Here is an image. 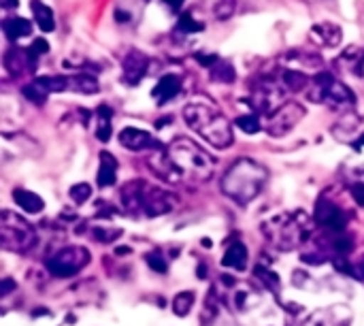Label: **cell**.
Here are the masks:
<instances>
[{"instance_id": "cell-15", "label": "cell", "mask_w": 364, "mask_h": 326, "mask_svg": "<svg viewBox=\"0 0 364 326\" xmlns=\"http://www.w3.org/2000/svg\"><path fill=\"white\" fill-rule=\"evenodd\" d=\"M4 68L17 77L26 70H34L36 68V60L30 56L28 49H17V47H11L6 53H4Z\"/></svg>"}, {"instance_id": "cell-24", "label": "cell", "mask_w": 364, "mask_h": 326, "mask_svg": "<svg viewBox=\"0 0 364 326\" xmlns=\"http://www.w3.org/2000/svg\"><path fill=\"white\" fill-rule=\"evenodd\" d=\"M98 81L92 75L79 73V75H70L68 77V90L73 92H81V94H96L98 92Z\"/></svg>"}, {"instance_id": "cell-2", "label": "cell", "mask_w": 364, "mask_h": 326, "mask_svg": "<svg viewBox=\"0 0 364 326\" xmlns=\"http://www.w3.org/2000/svg\"><path fill=\"white\" fill-rule=\"evenodd\" d=\"M168 158L173 167L179 171L181 179H190L196 184L209 182L215 171V160L209 152H205L198 143L188 137H177L168 147Z\"/></svg>"}, {"instance_id": "cell-18", "label": "cell", "mask_w": 364, "mask_h": 326, "mask_svg": "<svg viewBox=\"0 0 364 326\" xmlns=\"http://www.w3.org/2000/svg\"><path fill=\"white\" fill-rule=\"evenodd\" d=\"M247 261H250V256H247L245 246L241 241H235L228 246V250L222 258V267L232 269V271H243L247 267Z\"/></svg>"}, {"instance_id": "cell-6", "label": "cell", "mask_w": 364, "mask_h": 326, "mask_svg": "<svg viewBox=\"0 0 364 326\" xmlns=\"http://www.w3.org/2000/svg\"><path fill=\"white\" fill-rule=\"evenodd\" d=\"M307 98L311 102L328 105L333 109H348L356 105L354 92L331 73H318L307 85Z\"/></svg>"}, {"instance_id": "cell-8", "label": "cell", "mask_w": 364, "mask_h": 326, "mask_svg": "<svg viewBox=\"0 0 364 326\" xmlns=\"http://www.w3.org/2000/svg\"><path fill=\"white\" fill-rule=\"evenodd\" d=\"M90 263V252L79 246H68L58 250L51 258H47V271L55 278L77 275Z\"/></svg>"}, {"instance_id": "cell-25", "label": "cell", "mask_w": 364, "mask_h": 326, "mask_svg": "<svg viewBox=\"0 0 364 326\" xmlns=\"http://www.w3.org/2000/svg\"><path fill=\"white\" fill-rule=\"evenodd\" d=\"M311 79H307L305 73L296 70V68H290V70H284L282 73V83L288 92H301V90H307Z\"/></svg>"}, {"instance_id": "cell-21", "label": "cell", "mask_w": 364, "mask_h": 326, "mask_svg": "<svg viewBox=\"0 0 364 326\" xmlns=\"http://www.w3.org/2000/svg\"><path fill=\"white\" fill-rule=\"evenodd\" d=\"M13 199H15L17 207L23 209L26 214H41L43 207H45L43 199H41L38 194L30 192V190H21V188L15 190V192H13Z\"/></svg>"}, {"instance_id": "cell-39", "label": "cell", "mask_w": 364, "mask_h": 326, "mask_svg": "<svg viewBox=\"0 0 364 326\" xmlns=\"http://www.w3.org/2000/svg\"><path fill=\"white\" fill-rule=\"evenodd\" d=\"M352 194H354V199H356L358 205H364V184L354 186V188H352Z\"/></svg>"}, {"instance_id": "cell-41", "label": "cell", "mask_w": 364, "mask_h": 326, "mask_svg": "<svg viewBox=\"0 0 364 326\" xmlns=\"http://www.w3.org/2000/svg\"><path fill=\"white\" fill-rule=\"evenodd\" d=\"M171 9H175V11H179L181 9V4H183V0H164Z\"/></svg>"}, {"instance_id": "cell-11", "label": "cell", "mask_w": 364, "mask_h": 326, "mask_svg": "<svg viewBox=\"0 0 364 326\" xmlns=\"http://www.w3.org/2000/svg\"><path fill=\"white\" fill-rule=\"evenodd\" d=\"M314 216H316V222L322 224L324 228H328L331 233H346V228H348V216L331 199L322 196L316 203V214Z\"/></svg>"}, {"instance_id": "cell-16", "label": "cell", "mask_w": 364, "mask_h": 326, "mask_svg": "<svg viewBox=\"0 0 364 326\" xmlns=\"http://www.w3.org/2000/svg\"><path fill=\"white\" fill-rule=\"evenodd\" d=\"M181 92V77L177 75H164L160 77L158 85L151 90V96L158 105H166L173 98H177V94Z\"/></svg>"}, {"instance_id": "cell-33", "label": "cell", "mask_w": 364, "mask_h": 326, "mask_svg": "<svg viewBox=\"0 0 364 326\" xmlns=\"http://www.w3.org/2000/svg\"><path fill=\"white\" fill-rule=\"evenodd\" d=\"M92 237H94L96 241L111 243V241H115L117 237H122V231H119V228H100V226H96V228H92Z\"/></svg>"}, {"instance_id": "cell-38", "label": "cell", "mask_w": 364, "mask_h": 326, "mask_svg": "<svg viewBox=\"0 0 364 326\" xmlns=\"http://www.w3.org/2000/svg\"><path fill=\"white\" fill-rule=\"evenodd\" d=\"M28 51H30V56H32L34 60H38V56H43V53L49 51V45H47L45 38H34V43L28 47Z\"/></svg>"}, {"instance_id": "cell-12", "label": "cell", "mask_w": 364, "mask_h": 326, "mask_svg": "<svg viewBox=\"0 0 364 326\" xmlns=\"http://www.w3.org/2000/svg\"><path fill=\"white\" fill-rule=\"evenodd\" d=\"M352 310L348 305H331L324 310L314 312L301 326H350L352 325Z\"/></svg>"}, {"instance_id": "cell-17", "label": "cell", "mask_w": 364, "mask_h": 326, "mask_svg": "<svg viewBox=\"0 0 364 326\" xmlns=\"http://www.w3.org/2000/svg\"><path fill=\"white\" fill-rule=\"evenodd\" d=\"M117 177V160L109 152H100V169H98V188H111Z\"/></svg>"}, {"instance_id": "cell-28", "label": "cell", "mask_w": 364, "mask_h": 326, "mask_svg": "<svg viewBox=\"0 0 364 326\" xmlns=\"http://www.w3.org/2000/svg\"><path fill=\"white\" fill-rule=\"evenodd\" d=\"M194 305V293H179L173 299V312L175 316H188V312Z\"/></svg>"}, {"instance_id": "cell-34", "label": "cell", "mask_w": 364, "mask_h": 326, "mask_svg": "<svg viewBox=\"0 0 364 326\" xmlns=\"http://www.w3.org/2000/svg\"><path fill=\"white\" fill-rule=\"evenodd\" d=\"M237 126H239L243 132H247V135L260 132V120H258L256 115H241V117L237 120Z\"/></svg>"}, {"instance_id": "cell-22", "label": "cell", "mask_w": 364, "mask_h": 326, "mask_svg": "<svg viewBox=\"0 0 364 326\" xmlns=\"http://www.w3.org/2000/svg\"><path fill=\"white\" fill-rule=\"evenodd\" d=\"M30 6H32V13H34V21H36V26H38L43 32H53V30H55L53 11H51L47 4H43L41 0H32V2H30Z\"/></svg>"}, {"instance_id": "cell-13", "label": "cell", "mask_w": 364, "mask_h": 326, "mask_svg": "<svg viewBox=\"0 0 364 326\" xmlns=\"http://www.w3.org/2000/svg\"><path fill=\"white\" fill-rule=\"evenodd\" d=\"M122 68H124V81L128 85H136L141 83V79L145 77L147 68H149V58L143 53V51H128V56L124 58L122 62Z\"/></svg>"}, {"instance_id": "cell-35", "label": "cell", "mask_w": 364, "mask_h": 326, "mask_svg": "<svg viewBox=\"0 0 364 326\" xmlns=\"http://www.w3.org/2000/svg\"><path fill=\"white\" fill-rule=\"evenodd\" d=\"M90 196H92V186H90V184H75V186L70 188V199H73L77 205H83Z\"/></svg>"}, {"instance_id": "cell-32", "label": "cell", "mask_w": 364, "mask_h": 326, "mask_svg": "<svg viewBox=\"0 0 364 326\" xmlns=\"http://www.w3.org/2000/svg\"><path fill=\"white\" fill-rule=\"evenodd\" d=\"M333 250L337 252V254H341V256H348L350 252H352V239L346 235V233H335V239H333Z\"/></svg>"}, {"instance_id": "cell-3", "label": "cell", "mask_w": 364, "mask_h": 326, "mask_svg": "<svg viewBox=\"0 0 364 326\" xmlns=\"http://www.w3.org/2000/svg\"><path fill=\"white\" fill-rule=\"evenodd\" d=\"M119 201L124 211L128 214H145L147 218H156L162 214H168L175 207V199L171 192L158 188V186H149L143 179H134L128 182L122 192H119Z\"/></svg>"}, {"instance_id": "cell-27", "label": "cell", "mask_w": 364, "mask_h": 326, "mask_svg": "<svg viewBox=\"0 0 364 326\" xmlns=\"http://www.w3.org/2000/svg\"><path fill=\"white\" fill-rule=\"evenodd\" d=\"M211 77H213L215 81H224V83H232V81L237 79L232 64L226 62V60H220V62L211 68Z\"/></svg>"}, {"instance_id": "cell-20", "label": "cell", "mask_w": 364, "mask_h": 326, "mask_svg": "<svg viewBox=\"0 0 364 326\" xmlns=\"http://www.w3.org/2000/svg\"><path fill=\"white\" fill-rule=\"evenodd\" d=\"M2 32L9 41H19L32 32V23L23 17H6L2 21Z\"/></svg>"}, {"instance_id": "cell-23", "label": "cell", "mask_w": 364, "mask_h": 326, "mask_svg": "<svg viewBox=\"0 0 364 326\" xmlns=\"http://www.w3.org/2000/svg\"><path fill=\"white\" fill-rule=\"evenodd\" d=\"M111 120H113V111L107 105H100L96 109V139L102 143L111 139Z\"/></svg>"}, {"instance_id": "cell-31", "label": "cell", "mask_w": 364, "mask_h": 326, "mask_svg": "<svg viewBox=\"0 0 364 326\" xmlns=\"http://www.w3.org/2000/svg\"><path fill=\"white\" fill-rule=\"evenodd\" d=\"M254 275L267 286V288H271V290H279V278H277V273H273L271 269H267V267H256V271H254Z\"/></svg>"}, {"instance_id": "cell-19", "label": "cell", "mask_w": 364, "mask_h": 326, "mask_svg": "<svg viewBox=\"0 0 364 326\" xmlns=\"http://www.w3.org/2000/svg\"><path fill=\"white\" fill-rule=\"evenodd\" d=\"M311 36H314L318 43L326 45V47H337V45L341 43V38H343V32H341V28L335 26V23H318V26H314Z\"/></svg>"}, {"instance_id": "cell-40", "label": "cell", "mask_w": 364, "mask_h": 326, "mask_svg": "<svg viewBox=\"0 0 364 326\" xmlns=\"http://www.w3.org/2000/svg\"><path fill=\"white\" fill-rule=\"evenodd\" d=\"M13 288H15L13 280H4V282H2V288H0V297H6Z\"/></svg>"}, {"instance_id": "cell-42", "label": "cell", "mask_w": 364, "mask_h": 326, "mask_svg": "<svg viewBox=\"0 0 364 326\" xmlns=\"http://www.w3.org/2000/svg\"><path fill=\"white\" fill-rule=\"evenodd\" d=\"M17 4H19L17 0H2V9H6V11H9V9H15Z\"/></svg>"}, {"instance_id": "cell-5", "label": "cell", "mask_w": 364, "mask_h": 326, "mask_svg": "<svg viewBox=\"0 0 364 326\" xmlns=\"http://www.w3.org/2000/svg\"><path fill=\"white\" fill-rule=\"evenodd\" d=\"M264 237L279 248L282 252H290L303 246L311 235V222L305 214H279L262 224Z\"/></svg>"}, {"instance_id": "cell-36", "label": "cell", "mask_w": 364, "mask_h": 326, "mask_svg": "<svg viewBox=\"0 0 364 326\" xmlns=\"http://www.w3.org/2000/svg\"><path fill=\"white\" fill-rule=\"evenodd\" d=\"M354 162H352V169L356 171V173H360L364 175V135L358 139V141H354Z\"/></svg>"}, {"instance_id": "cell-29", "label": "cell", "mask_w": 364, "mask_h": 326, "mask_svg": "<svg viewBox=\"0 0 364 326\" xmlns=\"http://www.w3.org/2000/svg\"><path fill=\"white\" fill-rule=\"evenodd\" d=\"M21 94H23L30 102H34V105H43V102L47 100V96H49V94L36 83V79H34L32 83L23 85V88H21Z\"/></svg>"}, {"instance_id": "cell-9", "label": "cell", "mask_w": 364, "mask_h": 326, "mask_svg": "<svg viewBox=\"0 0 364 326\" xmlns=\"http://www.w3.org/2000/svg\"><path fill=\"white\" fill-rule=\"evenodd\" d=\"M305 117V107L299 102H286L282 105L277 111H273L267 130L271 137H284L286 132H290L301 120Z\"/></svg>"}, {"instance_id": "cell-7", "label": "cell", "mask_w": 364, "mask_h": 326, "mask_svg": "<svg viewBox=\"0 0 364 326\" xmlns=\"http://www.w3.org/2000/svg\"><path fill=\"white\" fill-rule=\"evenodd\" d=\"M0 243L9 252L26 254L36 246V231L19 216L2 211L0 218Z\"/></svg>"}, {"instance_id": "cell-10", "label": "cell", "mask_w": 364, "mask_h": 326, "mask_svg": "<svg viewBox=\"0 0 364 326\" xmlns=\"http://www.w3.org/2000/svg\"><path fill=\"white\" fill-rule=\"evenodd\" d=\"M288 90L284 88L282 79L275 81V79H262L258 81L256 85V92H254V107L260 109V111H277L282 107V100H284V94Z\"/></svg>"}, {"instance_id": "cell-14", "label": "cell", "mask_w": 364, "mask_h": 326, "mask_svg": "<svg viewBox=\"0 0 364 326\" xmlns=\"http://www.w3.org/2000/svg\"><path fill=\"white\" fill-rule=\"evenodd\" d=\"M119 143L130 149V152H143V149H154L158 143L156 139L147 132V130H141V128H124L119 132Z\"/></svg>"}, {"instance_id": "cell-4", "label": "cell", "mask_w": 364, "mask_h": 326, "mask_svg": "<svg viewBox=\"0 0 364 326\" xmlns=\"http://www.w3.org/2000/svg\"><path fill=\"white\" fill-rule=\"evenodd\" d=\"M183 120L192 130H196L213 147L226 149L232 143L230 122L218 109H213L209 105H203V102L188 105L183 109Z\"/></svg>"}, {"instance_id": "cell-30", "label": "cell", "mask_w": 364, "mask_h": 326, "mask_svg": "<svg viewBox=\"0 0 364 326\" xmlns=\"http://www.w3.org/2000/svg\"><path fill=\"white\" fill-rule=\"evenodd\" d=\"M205 28V23L196 21L192 13H183L177 21V30L183 32V34H194V32H200Z\"/></svg>"}, {"instance_id": "cell-1", "label": "cell", "mask_w": 364, "mask_h": 326, "mask_svg": "<svg viewBox=\"0 0 364 326\" xmlns=\"http://www.w3.org/2000/svg\"><path fill=\"white\" fill-rule=\"evenodd\" d=\"M269 171L250 158H239L222 177V192L239 205L252 203L264 188Z\"/></svg>"}, {"instance_id": "cell-26", "label": "cell", "mask_w": 364, "mask_h": 326, "mask_svg": "<svg viewBox=\"0 0 364 326\" xmlns=\"http://www.w3.org/2000/svg\"><path fill=\"white\" fill-rule=\"evenodd\" d=\"M256 299H258V293H256V290H252L250 286H245V282L239 284V288H237V293H235V305H237V310L243 312V310L254 307Z\"/></svg>"}, {"instance_id": "cell-37", "label": "cell", "mask_w": 364, "mask_h": 326, "mask_svg": "<svg viewBox=\"0 0 364 326\" xmlns=\"http://www.w3.org/2000/svg\"><path fill=\"white\" fill-rule=\"evenodd\" d=\"M145 261H147V265L154 269V271H158V273H166V261H164V256L156 250V252H149L147 256H145Z\"/></svg>"}]
</instances>
